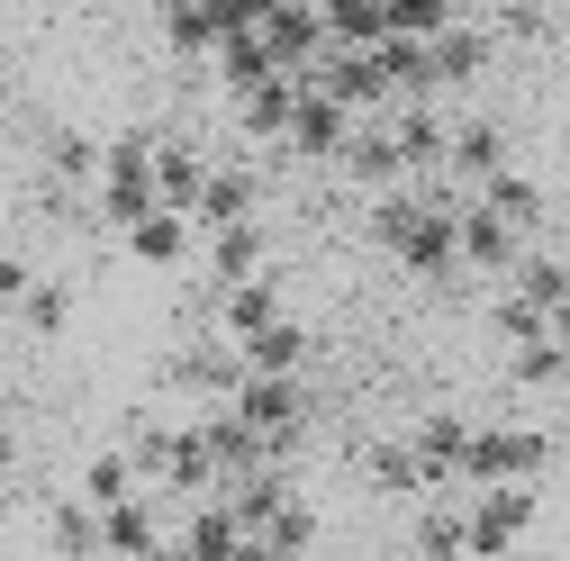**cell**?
<instances>
[{
    "label": "cell",
    "mask_w": 570,
    "mask_h": 561,
    "mask_svg": "<svg viewBox=\"0 0 570 561\" xmlns=\"http://www.w3.org/2000/svg\"><path fill=\"white\" fill-rule=\"evenodd\" d=\"M353 118H363V109H344L335 91L299 82V109H291V136H281V146L308 155V164H335V155H344V136H353Z\"/></svg>",
    "instance_id": "6"
},
{
    "label": "cell",
    "mask_w": 570,
    "mask_h": 561,
    "mask_svg": "<svg viewBox=\"0 0 570 561\" xmlns=\"http://www.w3.org/2000/svg\"><path fill=\"white\" fill-rule=\"evenodd\" d=\"M136 489H146V471H136V453H127V444L91 453V471H82V499H91V508H118V499H136Z\"/></svg>",
    "instance_id": "17"
},
{
    "label": "cell",
    "mask_w": 570,
    "mask_h": 561,
    "mask_svg": "<svg viewBox=\"0 0 570 561\" xmlns=\"http://www.w3.org/2000/svg\"><path fill=\"white\" fill-rule=\"evenodd\" d=\"M199 263H208V280H254L263 272V218H236V227H208L199 236Z\"/></svg>",
    "instance_id": "11"
},
{
    "label": "cell",
    "mask_w": 570,
    "mask_h": 561,
    "mask_svg": "<svg viewBox=\"0 0 570 561\" xmlns=\"http://www.w3.org/2000/svg\"><path fill=\"white\" fill-rule=\"evenodd\" d=\"M372 489L381 499H435V480H425V453H416V435H390V444H372Z\"/></svg>",
    "instance_id": "15"
},
{
    "label": "cell",
    "mask_w": 570,
    "mask_h": 561,
    "mask_svg": "<svg viewBox=\"0 0 570 561\" xmlns=\"http://www.w3.org/2000/svg\"><path fill=\"white\" fill-rule=\"evenodd\" d=\"M10 462H19V444H10V426H0V480H10Z\"/></svg>",
    "instance_id": "27"
},
{
    "label": "cell",
    "mask_w": 570,
    "mask_h": 561,
    "mask_svg": "<svg viewBox=\"0 0 570 561\" xmlns=\"http://www.w3.org/2000/svg\"><path fill=\"white\" fill-rule=\"evenodd\" d=\"M0 109H10V82H0Z\"/></svg>",
    "instance_id": "29"
},
{
    "label": "cell",
    "mask_w": 570,
    "mask_h": 561,
    "mask_svg": "<svg viewBox=\"0 0 570 561\" xmlns=\"http://www.w3.org/2000/svg\"><path fill=\"white\" fill-rule=\"evenodd\" d=\"M444 173L462 190H480L489 173H508V136H498L489 118H453V146H444Z\"/></svg>",
    "instance_id": "10"
},
{
    "label": "cell",
    "mask_w": 570,
    "mask_h": 561,
    "mask_svg": "<svg viewBox=\"0 0 570 561\" xmlns=\"http://www.w3.org/2000/svg\"><path fill=\"white\" fill-rule=\"evenodd\" d=\"M381 19H390V37H444L453 28V0H381Z\"/></svg>",
    "instance_id": "23"
},
{
    "label": "cell",
    "mask_w": 570,
    "mask_h": 561,
    "mask_svg": "<svg viewBox=\"0 0 570 561\" xmlns=\"http://www.w3.org/2000/svg\"><path fill=\"white\" fill-rule=\"evenodd\" d=\"M317 19H326V46H381L390 37L381 0H317Z\"/></svg>",
    "instance_id": "18"
},
{
    "label": "cell",
    "mask_w": 570,
    "mask_h": 561,
    "mask_svg": "<svg viewBox=\"0 0 570 561\" xmlns=\"http://www.w3.org/2000/svg\"><path fill=\"white\" fill-rule=\"evenodd\" d=\"M28 280H37V272H28L19 254H0V308H19V299H28Z\"/></svg>",
    "instance_id": "25"
},
{
    "label": "cell",
    "mask_w": 570,
    "mask_h": 561,
    "mask_svg": "<svg viewBox=\"0 0 570 561\" xmlns=\"http://www.w3.org/2000/svg\"><path fill=\"white\" fill-rule=\"evenodd\" d=\"M480 63H489V37H480V19H453L444 37H425V82H435V91L471 82Z\"/></svg>",
    "instance_id": "12"
},
{
    "label": "cell",
    "mask_w": 570,
    "mask_h": 561,
    "mask_svg": "<svg viewBox=\"0 0 570 561\" xmlns=\"http://www.w3.org/2000/svg\"><path fill=\"white\" fill-rule=\"evenodd\" d=\"M561 480H570V453H561Z\"/></svg>",
    "instance_id": "30"
},
{
    "label": "cell",
    "mask_w": 570,
    "mask_h": 561,
    "mask_svg": "<svg viewBox=\"0 0 570 561\" xmlns=\"http://www.w3.org/2000/svg\"><path fill=\"white\" fill-rule=\"evenodd\" d=\"M254 173H236V164H208V181H199V199H190V218H199V236L208 227H236V218H254Z\"/></svg>",
    "instance_id": "14"
},
{
    "label": "cell",
    "mask_w": 570,
    "mask_h": 561,
    "mask_svg": "<svg viewBox=\"0 0 570 561\" xmlns=\"http://www.w3.org/2000/svg\"><path fill=\"white\" fill-rule=\"evenodd\" d=\"M534 508H543V480H480V489H462L471 552H508V543H525Z\"/></svg>",
    "instance_id": "5"
},
{
    "label": "cell",
    "mask_w": 570,
    "mask_h": 561,
    "mask_svg": "<svg viewBox=\"0 0 570 561\" xmlns=\"http://www.w3.org/2000/svg\"><path fill=\"white\" fill-rule=\"evenodd\" d=\"M480 10H489V0H453V19H480Z\"/></svg>",
    "instance_id": "28"
},
{
    "label": "cell",
    "mask_w": 570,
    "mask_h": 561,
    "mask_svg": "<svg viewBox=\"0 0 570 561\" xmlns=\"http://www.w3.org/2000/svg\"><path fill=\"white\" fill-rule=\"evenodd\" d=\"M561 453L543 426H517V416H498V426H471V462H462V489L480 480H543Z\"/></svg>",
    "instance_id": "4"
},
{
    "label": "cell",
    "mask_w": 570,
    "mask_h": 561,
    "mask_svg": "<svg viewBox=\"0 0 570 561\" xmlns=\"http://www.w3.org/2000/svg\"><path fill=\"white\" fill-rule=\"evenodd\" d=\"M517 254H525V227H508V218L471 190V199H462V272H498V280H508Z\"/></svg>",
    "instance_id": "8"
},
{
    "label": "cell",
    "mask_w": 570,
    "mask_h": 561,
    "mask_svg": "<svg viewBox=\"0 0 570 561\" xmlns=\"http://www.w3.org/2000/svg\"><path fill=\"white\" fill-rule=\"evenodd\" d=\"M508 372H517L525 390H552V381L570 372V344H561V335L543 326V335H525V344H508Z\"/></svg>",
    "instance_id": "21"
},
{
    "label": "cell",
    "mask_w": 570,
    "mask_h": 561,
    "mask_svg": "<svg viewBox=\"0 0 570 561\" xmlns=\"http://www.w3.org/2000/svg\"><path fill=\"white\" fill-rule=\"evenodd\" d=\"M552 335H561V344H570V291H561V308H552Z\"/></svg>",
    "instance_id": "26"
},
{
    "label": "cell",
    "mask_w": 570,
    "mask_h": 561,
    "mask_svg": "<svg viewBox=\"0 0 570 561\" xmlns=\"http://www.w3.org/2000/svg\"><path fill=\"white\" fill-rule=\"evenodd\" d=\"M236 354H245V372H299L308 363V326L281 308L272 326H254V335H236Z\"/></svg>",
    "instance_id": "16"
},
{
    "label": "cell",
    "mask_w": 570,
    "mask_h": 561,
    "mask_svg": "<svg viewBox=\"0 0 570 561\" xmlns=\"http://www.w3.org/2000/svg\"><path fill=\"white\" fill-rule=\"evenodd\" d=\"M28 335H63V326H73V291H63V280H28V299L10 308Z\"/></svg>",
    "instance_id": "22"
},
{
    "label": "cell",
    "mask_w": 570,
    "mask_h": 561,
    "mask_svg": "<svg viewBox=\"0 0 570 561\" xmlns=\"http://www.w3.org/2000/svg\"><path fill=\"white\" fill-rule=\"evenodd\" d=\"M55 543L63 552H100V508L73 489V508H55Z\"/></svg>",
    "instance_id": "24"
},
{
    "label": "cell",
    "mask_w": 570,
    "mask_h": 561,
    "mask_svg": "<svg viewBox=\"0 0 570 561\" xmlns=\"http://www.w3.org/2000/svg\"><path fill=\"white\" fill-rule=\"evenodd\" d=\"M291 109H299V73H263L236 91V127L245 136H291Z\"/></svg>",
    "instance_id": "13"
},
{
    "label": "cell",
    "mask_w": 570,
    "mask_h": 561,
    "mask_svg": "<svg viewBox=\"0 0 570 561\" xmlns=\"http://www.w3.org/2000/svg\"><path fill=\"white\" fill-rule=\"evenodd\" d=\"M480 199H489V208H498L508 227H525V236L543 227V190H534V181H525L517 164H508V173H489V181H480Z\"/></svg>",
    "instance_id": "19"
},
{
    "label": "cell",
    "mask_w": 570,
    "mask_h": 561,
    "mask_svg": "<svg viewBox=\"0 0 570 561\" xmlns=\"http://www.w3.org/2000/svg\"><path fill=\"white\" fill-rule=\"evenodd\" d=\"M155 146H164V127H127V136H109V155H100V190H91V218L118 236V227H136L146 208H164V190H155Z\"/></svg>",
    "instance_id": "1"
},
{
    "label": "cell",
    "mask_w": 570,
    "mask_h": 561,
    "mask_svg": "<svg viewBox=\"0 0 570 561\" xmlns=\"http://www.w3.org/2000/svg\"><path fill=\"white\" fill-rule=\"evenodd\" d=\"M199 181H208V164L181 146V136H164V146H155V190H164V208H190Z\"/></svg>",
    "instance_id": "20"
},
{
    "label": "cell",
    "mask_w": 570,
    "mask_h": 561,
    "mask_svg": "<svg viewBox=\"0 0 570 561\" xmlns=\"http://www.w3.org/2000/svg\"><path fill=\"white\" fill-rule=\"evenodd\" d=\"M227 407L245 416V426H254L281 462H291V453H299V435H308V390H299V372H245Z\"/></svg>",
    "instance_id": "3"
},
{
    "label": "cell",
    "mask_w": 570,
    "mask_h": 561,
    "mask_svg": "<svg viewBox=\"0 0 570 561\" xmlns=\"http://www.w3.org/2000/svg\"><path fill=\"white\" fill-rule=\"evenodd\" d=\"M416 453H425V480H435V489H462V462H471V416H453V407L416 416Z\"/></svg>",
    "instance_id": "9"
},
{
    "label": "cell",
    "mask_w": 570,
    "mask_h": 561,
    "mask_svg": "<svg viewBox=\"0 0 570 561\" xmlns=\"http://www.w3.org/2000/svg\"><path fill=\"white\" fill-rule=\"evenodd\" d=\"M118 245L146 263V272H181L199 254V218H190V208H146L136 227H118Z\"/></svg>",
    "instance_id": "7"
},
{
    "label": "cell",
    "mask_w": 570,
    "mask_h": 561,
    "mask_svg": "<svg viewBox=\"0 0 570 561\" xmlns=\"http://www.w3.org/2000/svg\"><path fill=\"white\" fill-rule=\"evenodd\" d=\"M155 381H164L173 398H190V407H218V398H236L245 354H236V335H227V326H199L190 344H173V354H164Z\"/></svg>",
    "instance_id": "2"
}]
</instances>
